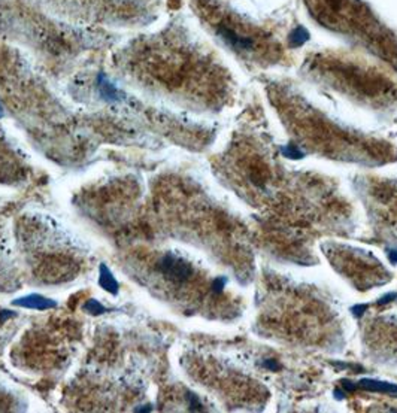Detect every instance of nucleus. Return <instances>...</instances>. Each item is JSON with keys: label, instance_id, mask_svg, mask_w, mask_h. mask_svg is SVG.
<instances>
[{"label": "nucleus", "instance_id": "nucleus-1", "mask_svg": "<svg viewBox=\"0 0 397 413\" xmlns=\"http://www.w3.org/2000/svg\"><path fill=\"white\" fill-rule=\"evenodd\" d=\"M160 272L174 282H185L193 276V267L188 261L175 254H166L158 261Z\"/></svg>", "mask_w": 397, "mask_h": 413}, {"label": "nucleus", "instance_id": "nucleus-2", "mask_svg": "<svg viewBox=\"0 0 397 413\" xmlns=\"http://www.w3.org/2000/svg\"><path fill=\"white\" fill-rule=\"evenodd\" d=\"M217 35L225 42L231 49L241 51V52H251L256 48V42L247 35H241L237 30H234L230 26L220 24L217 26Z\"/></svg>", "mask_w": 397, "mask_h": 413}, {"label": "nucleus", "instance_id": "nucleus-3", "mask_svg": "<svg viewBox=\"0 0 397 413\" xmlns=\"http://www.w3.org/2000/svg\"><path fill=\"white\" fill-rule=\"evenodd\" d=\"M14 306L18 307H26V309H36V310H48V309H54L57 306V303L51 298H46L41 294H30L26 297H20L17 300L12 301Z\"/></svg>", "mask_w": 397, "mask_h": 413}, {"label": "nucleus", "instance_id": "nucleus-4", "mask_svg": "<svg viewBox=\"0 0 397 413\" xmlns=\"http://www.w3.org/2000/svg\"><path fill=\"white\" fill-rule=\"evenodd\" d=\"M97 88H99V93L100 96L105 99V100H109V102H115L118 99H121V91L111 82L103 73H100L97 76Z\"/></svg>", "mask_w": 397, "mask_h": 413}, {"label": "nucleus", "instance_id": "nucleus-5", "mask_svg": "<svg viewBox=\"0 0 397 413\" xmlns=\"http://www.w3.org/2000/svg\"><path fill=\"white\" fill-rule=\"evenodd\" d=\"M99 284L100 287L111 292L112 295H117L118 294V282L115 281L112 272L109 270V267L106 264H100V269H99Z\"/></svg>", "mask_w": 397, "mask_h": 413}, {"label": "nucleus", "instance_id": "nucleus-6", "mask_svg": "<svg viewBox=\"0 0 397 413\" xmlns=\"http://www.w3.org/2000/svg\"><path fill=\"white\" fill-rule=\"evenodd\" d=\"M360 386L369 391H376V392H387V394H397V385L387 383V382H379V380H369L363 379L360 380Z\"/></svg>", "mask_w": 397, "mask_h": 413}, {"label": "nucleus", "instance_id": "nucleus-7", "mask_svg": "<svg viewBox=\"0 0 397 413\" xmlns=\"http://www.w3.org/2000/svg\"><path fill=\"white\" fill-rule=\"evenodd\" d=\"M308 38L309 33L303 27H296L290 35V42H291L293 46H300V45H303L305 42L308 41Z\"/></svg>", "mask_w": 397, "mask_h": 413}, {"label": "nucleus", "instance_id": "nucleus-8", "mask_svg": "<svg viewBox=\"0 0 397 413\" xmlns=\"http://www.w3.org/2000/svg\"><path fill=\"white\" fill-rule=\"evenodd\" d=\"M84 309L89 312V313H93V315H102L105 312H108V309L105 306H102L97 300H89L86 304H84Z\"/></svg>", "mask_w": 397, "mask_h": 413}, {"label": "nucleus", "instance_id": "nucleus-9", "mask_svg": "<svg viewBox=\"0 0 397 413\" xmlns=\"http://www.w3.org/2000/svg\"><path fill=\"white\" fill-rule=\"evenodd\" d=\"M282 152H284L285 157H291V158H300V157H303V154L294 145H288V146L282 148Z\"/></svg>", "mask_w": 397, "mask_h": 413}, {"label": "nucleus", "instance_id": "nucleus-10", "mask_svg": "<svg viewBox=\"0 0 397 413\" xmlns=\"http://www.w3.org/2000/svg\"><path fill=\"white\" fill-rule=\"evenodd\" d=\"M187 398H188L190 406H191L193 409H200V407H202V404L199 403V400H197V397H196L194 394H187Z\"/></svg>", "mask_w": 397, "mask_h": 413}, {"label": "nucleus", "instance_id": "nucleus-11", "mask_svg": "<svg viewBox=\"0 0 397 413\" xmlns=\"http://www.w3.org/2000/svg\"><path fill=\"white\" fill-rule=\"evenodd\" d=\"M14 315H15L14 312H9V310H0V322L6 321L8 318H11V316H14Z\"/></svg>", "mask_w": 397, "mask_h": 413}, {"label": "nucleus", "instance_id": "nucleus-12", "mask_svg": "<svg viewBox=\"0 0 397 413\" xmlns=\"http://www.w3.org/2000/svg\"><path fill=\"white\" fill-rule=\"evenodd\" d=\"M388 257H390V261H391V263H397V251H390V252H388Z\"/></svg>", "mask_w": 397, "mask_h": 413}, {"label": "nucleus", "instance_id": "nucleus-13", "mask_svg": "<svg viewBox=\"0 0 397 413\" xmlns=\"http://www.w3.org/2000/svg\"><path fill=\"white\" fill-rule=\"evenodd\" d=\"M3 117V111H2V106H0V118Z\"/></svg>", "mask_w": 397, "mask_h": 413}]
</instances>
